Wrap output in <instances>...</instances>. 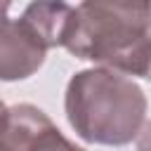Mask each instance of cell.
Masks as SVG:
<instances>
[{"instance_id": "cell-1", "label": "cell", "mask_w": 151, "mask_h": 151, "mask_svg": "<svg viewBox=\"0 0 151 151\" xmlns=\"http://www.w3.org/2000/svg\"><path fill=\"white\" fill-rule=\"evenodd\" d=\"M61 47L99 68L146 78L151 71V2H80Z\"/></svg>"}, {"instance_id": "cell-3", "label": "cell", "mask_w": 151, "mask_h": 151, "mask_svg": "<svg viewBox=\"0 0 151 151\" xmlns=\"http://www.w3.org/2000/svg\"><path fill=\"white\" fill-rule=\"evenodd\" d=\"M0 144L7 151H85L33 104L9 106L0 118Z\"/></svg>"}, {"instance_id": "cell-10", "label": "cell", "mask_w": 151, "mask_h": 151, "mask_svg": "<svg viewBox=\"0 0 151 151\" xmlns=\"http://www.w3.org/2000/svg\"><path fill=\"white\" fill-rule=\"evenodd\" d=\"M146 80H151V71H149V76H146Z\"/></svg>"}, {"instance_id": "cell-7", "label": "cell", "mask_w": 151, "mask_h": 151, "mask_svg": "<svg viewBox=\"0 0 151 151\" xmlns=\"http://www.w3.org/2000/svg\"><path fill=\"white\" fill-rule=\"evenodd\" d=\"M7 14H9V2H0V24L9 19Z\"/></svg>"}, {"instance_id": "cell-8", "label": "cell", "mask_w": 151, "mask_h": 151, "mask_svg": "<svg viewBox=\"0 0 151 151\" xmlns=\"http://www.w3.org/2000/svg\"><path fill=\"white\" fill-rule=\"evenodd\" d=\"M5 111H7V106H5V104H2V99H0V118H2V113H5Z\"/></svg>"}, {"instance_id": "cell-5", "label": "cell", "mask_w": 151, "mask_h": 151, "mask_svg": "<svg viewBox=\"0 0 151 151\" xmlns=\"http://www.w3.org/2000/svg\"><path fill=\"white\" fill-rule=\"evenodd\" d=\"M71 17H73V7L66 2H31L19 17V21L45 50H52V47H61Z\"/></svg>"}, {"instance_id": "cell-4", "label": "cell", "mask_w": 151, "mask_h": 151, "mask_svg": "<svg viewBox=\"0 0 151 151\" xmlns=\"http://www.w3.org/2000/svg\"><path fill=\"white\" fill-rule=\"evenodd\" d=\"M47 50L28 33L19 19H7L0 24V80H24L31 78L45 64Z\"/></svg>"}, {"instance_id": "cell-2", "label": "cell", "mask_w": 151, "mask_h": 151, "mask_svg": "<svg viewBox=\"0 0 151 151\" xmlns=\"http://www.w3.org/2000/svg\"><path fill=\"white\" fill-rule=\"evenodd\" d=\"M64 109L80 139L104 146L130 144L146 120L144 90L106 68L78 71L66 85Z\"/></svg>"}, {"instance_id": "cell-6", "label": "cell", "mask_w": 151, "mask_h": 151, "mask_svg": "<svg viewBox=\"0 0 151 151\" xmlns=\"http://www.w3.org/2000/svg\"><path fill=\"white\" fill-rule=\"evenodd\" d=\"M137 151H151V120L144 123V127L137 134Z\"/></svg>"}, {"instance_id": "cell-9", "label": "cell", "mask_w": 151, "mask_h": 151, "mask_svg": "<svg viewBox=\"0 0 151 151\" xmlns=\"http://www.w3.org/2000/svg\"><path fill=\"white\" fill-rule=\"evenodd\" d=\"M0 151H7V149H5V146H2V144H0Z\"/></svg>"}]
</instances>
